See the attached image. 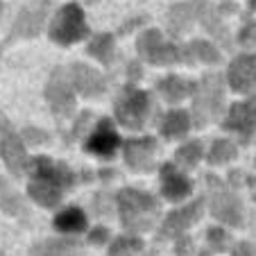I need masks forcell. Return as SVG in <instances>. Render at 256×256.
Returning a JSON list of instances; mask_svg holds the SVG:
<instances>
[{
    "instance_id": "6da1fadb",
    "label": "cell",
    "mask_w": 256,
    "mask_h": 256,
    "mask_svg": "<svg viewBox=\"0 0 256 256\" xmlns=\"http://www.w3.org/2000/svg\"><path fill=\"white\" fill-rule=\"evenodd\" d=\"M118 206H120V218L125 229H130L134 234L148 232L154 224L156 216H159V206H156L154 198L136 188L120 190Z\"/></svg>"
},
{
    "instance_id": "7a4b0ae2",
    "label": "cell",
    "mask_w": 256,
    "mask_h": 256,
    "mask_svg": "<svg viewBox=\"0 0 256 256\" xmlns=\"http://www.w3.org/2000/svg\"><path fill=\"white\" fill-rule=\"evenodd\" d=\"M86 34H88V28H86V20H84V12L75 2L64 5L57 12V16L52 18V25H50V39L62 46H70L75 41H82Z\"/></svg>"
},
{
    "instance_id": "3957f363",
    "label": "cell",
    "mask_w": 256,
    "mask_h": 256,
    "mask_svg": "<svg viewBox=\"0 0 256 256\" xmlns=\"http://www.w3.org/2000/svg\"><path fill=\"white\" fill-rule=\"evenodd\" d=\"M222 100H224V91L220 75H206L200 82L198 96H195V104H193L195 122L204 125V122L218 118V114L222 112Z\"/></svg>"
},
{
    "instance_id": "277c9868",
    "label": "cell",
    "mask_w": 256,
    "mask_h": 256,
    "mask_svg": "<svg viewBox=\"0 0 256 256\" xmlns=\"http://www.w3.org/2000/svg\"><path fill=\"white\" fill-rule=\"evenodd\" d=\"M150 114V98L145 91L138 88H125L120 93V98L116 100V118L122 122L125 127L132 130H140L143 122L148 120Z\"/></svg>"
},
{
    "instance_id": "5b68a950",
    "label": "cell",
    "mask_w": 256,
    "mask_h": 256,
    "mask_svg": "<svg viewBox=\"0 0 256 256\" xmlns=\"http://www.w3.org/2000/svg\"><path fill=\"white\" fill-rule=\"evenodd\" d=\"M46 98L59 116H70L75 112V86H72V78L66 72V68H57L52 72L48 88H46Z\"/></svg>"
},
{
    "instance_id": "8992f818",
    "label": "cell",
    "mask_w": 256,
    "mask_h": 256,
    "mask_svg": "<svg viewBox=\"0 0 256 256\" xmlns=\"http://www.w3.org/2000/svg\"><path fill=\"white\" fill-rule=\"evenodd\" d=\"M0 154H2L7 168L14 174L25 172V168H28V154H25V148L20 143V136L12 130V125L2 116H0Z\"/></svg>"
},
{
    "instance_id": "52a82bcc",
    "label": "cell",
    "mask_w": 256,
    "mask_h": 256,
    "mask_svg": "<svg viewBox=\"0 0 256 256\" xmlns=\"http://www.w3.org/2000/svg\"><path fill=\"white\" fill-rule=\"evenodd\" d=\"M48 7H50V0H36L32 5L23 7L16 18L14 28H12L10 34V41L14 39H30V36H36L41 30V23H44L46 14H48Z\"/></svg>"
},
{
    "instance_id": "ba28073f",
    "label": "cell",
    "mask_w": 256,
    "mask_h": 256,
    "mask_svg": "<svg viewBox=\"0 0 256 256\" xmlns=\"http://www.w3.org/2000/svg\"><path fill=\"white\" fill-rule=\"evenodd\" d=\"M138 52L145 59H150L152 64H170L177 59V48L166 44L159 30H150L138 39Z\"/></svg>"
},
{
    "instance_id": "9c48e42d",
    "label": "cell",
    "mask_w": 256,
    "mask_h": 256,
    "mask_svg": "<svg viewBox=\"0 0 256 256\" xmlns=\"http://www.w3.org/2000/svg\"><path fill=\"white\" fill-rule=\"evenodd\" d=\"M229 84L240 93L256 91V54H242L229 66Z\"/></svg>"
},
{
    "instance_id": "30bf717a",
    "label": "cell",
    "mask_w": 256,
    "mask_h": 256,
    "mask_svg": "<svg viewBox=\"0 0 256 256\" xmlns=\"http://www.w3.org/2000/svg\"><path fill=\"white\" fill-rule=\"evenodd\" d=\"M211 208H213V216L220 218L222 222H229V224H240L242 222V211H240L238 200L234 198V195H229L218 182L213 184Z\"/></svg>"
},
{
    "instance_id": "8fae6325",
    "label": "cell",
    "mask_w": 256,
    "mask_h": 256,
    "mask_svg": "<svg viewBox=\"0 0 256 256\" xmlns=\"http://www.w3.org/2000/svg\"><path fill=\"white\" fill-rule=\"evenodd\" d=\"M118 145H120V136L114 132L112 120L104 118V120L98 122L96 132L91 134V138H88V143H86V150L98 156H109L116 152Z\"/></svg>"
},
{
    "instance_id": "7c38bea8",
    "label": "cell",
    "mask_w": 256,
    "mask_h": 256,
    "mask_svg": "<svg viewBox=\"0 0 256 256\" xmlns=\"http://www.w3.org/2000/svg\"><path fill=\"white\" fill-rule=\"evenodd\" d=\"M224 127L242 136H250V132L256 127V98H250L240 104H234L227 120H224Z\"/></svg>"
},
{
    "instance_id": "4fadbf2b",
    "label": "cell",
    "mask_w": 256,
    "mask_h": 256,
    "mask_svg": "<svg viewBox=\"0 0 256 256\" xmlns=\"http://www.w3.org/2000/svg\"><path fill=\"white\" fill-rule=\"evenodd\" d=\"M32 179H48V182H54L57 186H70L72 182V172L66 168L64 164H54L50 161L48 156H39V159H34L32 166Z\"/></svg>"
},
{
    "instance_id": "5bb4252c",
    "label": "cell",
    "mask_w": 256,
    "mask_h": 256,
    "mask_svg": "<svg viewBox=\"0 0 256 256\" xmlns=\"http://www.w3.org/2000/svg\"><path fill=\"white\" fill-rule=\"evenodd\" d=\"M154 150H156V143L150 136L148 138H138V140H130L125 148V159L132 170H150Z\"/></svg>"
},
{
    "instance_id": "9a60e30c",
    "label": "cell",
    "mask_w": 256,
    "mask_h": 256,
    "mask_svg": "<svg viewBox=\"0 0 256 256\" xmlns=\"http://www.w3.org/2000/svg\"><path fill=\"white\" fill-rule=\"evenodd\" d=\"M161 190L168 200H182L190 193V182L172 164H166L161 168Z\"/></svg>"
},
{
    "instance_id": "2e32d148",
    "label": "cell",
    "mask_w": 256,
    "mask_h": 256,
    "mask_svg": "<svg viewBox=\"0 0 256 256\" xmlns=\"http://www.w3.org/2000/svg\"><path fill=\"white\" fill-rule=\"evenodd\" d=\"M72 86L75 91H80L82 96H100L102 88H104V80L98 70L84 66V64H75L72 66Z\"/></svg>"
},
{
    "instance_id": "e0dca14e",
    "label": "cell",
    "mask_w": 256,
    "mask_h": 256,
    "mask_svg": "<svg viewBox=\"0 0 256 256\" xmlns=\"http://www.w3.org/2000/svg\"><path fill=\"white\" fill-rule=\"evenodd\" d=\"M200 211H202V200H200V202L188 204L186 208H179V211L170 213V216L166 218V222H164L161 236H172V234H182L186 227H188V224H193L195 220H198Z\"/></svg>"
},
{
    "instance_id": "ac0fdd59",
    "label": "cell",
    "mask_w": 256,
    "mask_h": 256,
    "mask_svg": "<svg viewBox=\"0 0 256 256\" xmlns=\"http://www.w3.org/2000/svg\"><path fill=\"white\" fill-rule=\"evenodd\" d=\"M30 252L32 256H82V247L66 238H50V240L36 242Z\"/></svg>"
},
{
    "instance_id": "d6986e66",
    "label": "cell",
    "mask_w": 256,
    "mask_h": 256,
    "mask_svg": "<svg viewBox=\"0 0 256 256\" xmlns=\"http://www.w3.org/2000/svg\"><path fill=\"white\" fill-rule=\"evenodd\" d=\"M30 195H32L41 206H54V204H59V200H62V186H57L54 182H48V179H32Z\"/></svg>"
},
{
    "instance_id": "ffe728a7",
    "label": "cell",
    "mask_w": 256,
    "mask_h": 256,
    "mask_svg": "<svg viewBox=\"0 0 256 256\" xmlns=\"http://www.w3.org/2000/svg\"><path fill=\"white\" fill-rule=\"evenodd\" d=\"M86 227V216L80 208H64L57 218H54V229L62 234H80Z\"/></svg>"
},
{
    "instance_id": "44dd1931",
    "label": "cell",
    "mask_w": 256,
    "mask_h": 256,
    "mask_svg": "<svg viewBox=\"0 0 256 256\" xmlns=\"http://www.w3.org/2000/svg\"><path fill=\"white\" fill-rule=\"evenodd\" d=\"M188 125H190L188 114L182 112V109H174V112L166 114V118L161 120V134L166 138H177V136H184L188 132Z\"/></svg>"
},
{
    "instance_id": "7402d4cb",
    "label": "cell",
    "mask_w": 256,
    "mask_h": 256,
    "mask_svg": "<svg viewBox=\"0 0 256 256\" xmlns=\"http://www.w3.org/2000/svg\"><path fill=\"white\" fill-rule=\"evenodd\" d=\"M190 88H193V84L186 82V80H182V78H177V75H170V78H166V80L159 82L161 96H164L168 102L184 100V96H188Z\"/></svg>"
},
{
    "instance_id": "603a6c76",
    "label": "cell",
    "mask_w": 256,
    "mask_h": 256,
    "mask_svg": "<svg viewBox=\"0 0 256 256\" xmlns=\"http://www.w3.org/2000/svg\"><path fill=\"white\" fill-rule=\"evenodd\" d=\"M0 195H2V208H5L7 213H12V216H16V218H20V216L28 218L30 216V211L23 204L20 195L12 188L10 182H5V179H0Z\"/></svg>"
},
{
    "instance_id": "cb8c5ba5",
    "label": "cell",
    "mask_w": 256,
    "mask_h": 256,
    "mask_svg": "<svg viewBox=\"0 0 256 256\" xmlns=\"http://www.w3.org/2000/svg\"><path fill=\"white\" fill-rule=\"evenodd\" d=\"M190 20H193V5H177L170 10V30H172L174 34L184 32V30H188Z\"/></svg>"
},
{
    "instance_id": "d4e9b609",
    "label": "cell",
    "mask_w": 256,
    "mask_h": 256,
    "mask_svg": "<svg viewBox=\"0 0 256 256\" xmlns=\"http://www.w3.org/2000/svg\"><path fill=\"white\" fill-rule=\"evenodd\" d=\"M109 256H143V242L138 238H116Z\"/></svg>"
},
{
    "instance_id": "484cf974",
    "label": "cell",
    "mask_w": 256,
    "mask_h": 256,
    "mask_svg": "<svg viewBox=\"0 0 256 256\" xmlns=\"http://www.w3.org/2000/svg\"><path fill=\"white\" fill-rule=\"evenodd\" d=\"M88 52H91L93 57H98L100 62L109 64L112 62V54H114V39L109 36V34H102V36H98V39L91 41Z\"/></svg>"
},
{
    "instance_id": "4316f807",
    "label": "cell",
    "mask_w": 256,
    "mask_h": 256,
    "mask_svg": "<svg viewBox=\"0 0 256 256\" xmlns=\"http://www.w3.org/2000/svg\"><path fill=\"white\" fill-rule=\"evenodd\" d=\"M236 145L229 143V140H216L211 148V154H208V159H211V164H224V161L234 159L236 156Z\"/></svg>"
},
{
    "instance_id": "83f0119b",
    "label": "cell",
    "mask_w": 256,
    "mask_h": 256,
    "mask_svg": "<svg viewBox=\"0 0 256 256\" xmlns=\"http://www.w3.org/2000/svg\"><path fill=\"white\" fill-rule=\"evenodd\" d=\"M200 156H202V145L200 143H188V145H184V148L177 152V161H182V164L188 166V168L198 164Z\"/></svg>"
},
{
    "instance_id": "f1b7e54d",
    "label": "cell",
    "mask_w": 256,
    "mask_h": 256,
    "mask_svg": "<svg viewBox=\"0 0 256 256\" xmlns=\"http://www.w3.org/2000/svg\"><path fill=\"white\" fill-rule=\"evenodd\" d=\"M190 48L198 52V57L202 59V62H208V64H211V62H218V50L213 48L211 44H206V41H195Z\"/></svg>"
},
{
    "instance_id": "f546056e",
    "label": "cell",
    "mask_w": 256,
    "mask_h": 256,
    "mask_svg": "<svg viewBox=\"0 0 256 256\" xmlns=\"http://www.w3.org/2000/svg\"><path fill=\"white\" fill-rule=\"evenodd\" d=\"M208 240H211V245L216 247V250H224V247H227V234L220 232V229H211V232H208Z\"/></svg>"
},
{
    "instance_id": "4dcf8cb0",
    "label": "cell",
    "mask_w": 256,
    "mask_h": 256,
    "mask_svg": "<svg viewBox=\"0 0 256 256\" xmlns=\"http://www.w3.org/2000/svg\"><path fill=\"white\" fill-rule=\"evenodd\" d=\"M240 44L242 46H254L256 44V23H250L240 32Z\"/></svg>"
},
{
    "instance_id": "1f68e13d",
    "label": "cell",
    "mask_w": 256,
    "mask_h": 256,
    "mask_svg": "<svg viewBox=\"0 0 256 256\" xmlns=\"http://www.w3.org/2000/svg\"><path fill=\"white\" fill-rule=\"evenodd\" d=\"M23 136L28 138V143H46L48 140V136L44 134V132H34V127H28V130H23Z\"/></svg>"
},
{
    "instance_id": "d6a6232c",
    "label": "cell",
    "mask_w": 256,
    "mask_h": 256,
    "mask_svg": "<svg viewBox=\"0 0 256 256\" xmlns=\"http://www.w3.org/2000/svg\"><path fill=\"white\" fill-rule=\"evenodd\" d=\"M106 236H109V232H106L104 227H98L91 232V242H96V245H100V242L106 240Z\"/></svg>"
},
{
    "instance_id": "836d02e7",
    "label": "cell",
    "mask_w": 256,
    "mask_h": 256,
    "mask_svg": "<svg viewBox=\"0 0 256 256\" xmlns=\"http://www.w3.org/2000/svg\"><path fill=\"white\" fill-rule=\"evenodd\" d=\"M177 254H179V256L190 254V238H182V240H179V245H177Z\"/></svg>"
},
{
    "instance_id": "e575fe53",
    "label": "cell",
    "mask_w": 256,
    "mask_h": 256,
    "mask_svg": "<svg viewBox=\"0 0 256 256\" xmlns=\"http://www.w3.org/2000/svg\"><path fill=\"white\" fill-rule=\"evenodd\" d=\"M236 256H252V247L250 245H238V250H236Z\"/></svg>"
},
{
    "instance_id": "d590c367",
    "label": "cell",
    "mask_w": 256,
    "mask_h": 256,
    "mask_svg": "<svg viewBox=\"0 0 256 256\" xmlns=\"http://www.w3.org/2000/svg\"><path fill=\"white\" fill-rule=\"evenodd\" d=\"M252 7H254V10H256V0H252Z\"/></svg>"
}]
</instances>
